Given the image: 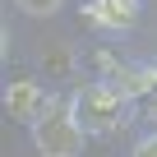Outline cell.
I'll return each mask as SVG.
<instances>
[{
    "label": "cell",
    "instance_id": "cell-2",
    "mask_svg": "<svg viewBox=\"0 0 157 157\" xmlns=\"http://www.w3.org/2000/svg\"><path fill=\"white\" fill-rule=\"evenodd\" d=\"M83 134L88 129L74 120V111H60V106L33 125V143L42 157H78L83 152Z\"/></svg>",
    "mask_w": 157,
    "mask_h": 157
},
{
    "label": "cell",
    "instance_id": "cell-6",
    "mask_svg": "<svg viewBox=\"0 0 157 157\" xmlns=\"http://www.w3.org/2000/svg\"><path fill=\"white\" fill-rule=\"evenodd\" d=\"M134 157H157V134H148V139L134 148Z\"/></svg>",
    "mask_w": 157,
    "mask_h": 157
},
{
    "label": "cell",
    "instance_id": "cell-5",
    "mask_svg": "<svg viewBox=\"0 0 157 157\" xmlns=\"http://www.w3.org/2000/svg\"><path fill=\"white\" fill-rule=\"evenodd\" d=\"M65 5V0H19V10L23 14H37V19H46V14H56Z\"/></svg>",
    "mask_w": 157,
    "mask_h": 157
},
{
    "label": "cell",
    "instance_id": "cell-7",
    "mask_svg": "<svg viewBox=\"0 0 157 157\" xmlns=\"http://www.w3.org/2000/svg\"><path fill=\"white\" fill-rule=\"evenodd\" d=\"M148 111H152V120H157V97H152V102H148Z\"/></svg>",
    "mask_w": 157,
    "mask_h": 157
},
{
    "label": "cell",
    "instance_id": "cell-4",
    "mask_svg": "<svg viewBox=\"0 0 157 157\" xmlns=\"http://www.w3.org/2000/svg\"><path fill=\"white\" fill-rule=\"evenodd\" d=\"M139 14V0H97V5L88 10V19L106 23V28H129Z\"/></svg>",
    "mask_w": 157,
    "mask_h": 157
},
{
    "label": "cell",
    "instance_id": "cell-1",
    "mask_svg": "<svg viewBox=\"0 0 157 157\" xmlns=\"http://www.w3.org/2000/svg\"><path fill=\"white\" fill-rule=\"evenodd\" d=\"M69 111H74V120L83 125L88 134H111L125 120V93L120 88H106V83H88V88L74 93Z\"/></svg>",
    "mask_w": 157,
    "mask_h": 157
},
{
    "label": "cell",
    "instance_id": "cell-3",
    "mask_svg": "<svg viewBox=\"0 0 157 157\" xmlns=\"http://www.w3.org/2000/svg\"><path fill=\"white\" fill-rule=\"evenodd\" d=\"M5 106H10V116H14L19 125H37L42 116H51V111H56V97H51L46 88L28 83V78H19V83H10V88H5Z\"/></svg>",
    "mask_w": 157,
    "mask_h": 157
}]
</instances>
